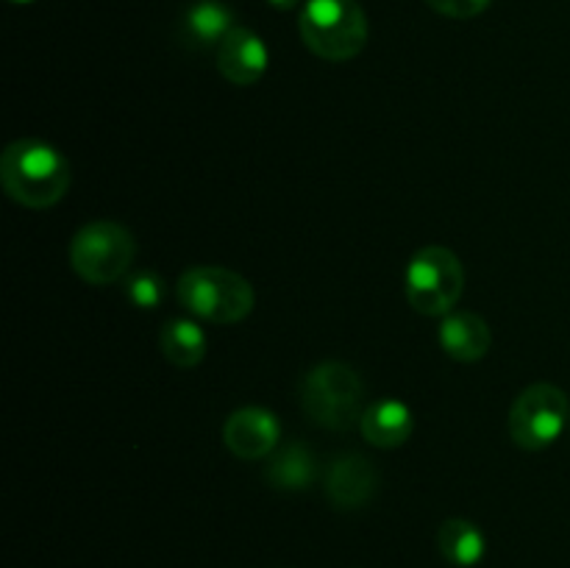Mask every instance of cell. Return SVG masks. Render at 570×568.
Listing matches in <instances>:
<instances>
[{"mask_svg": "<svg viewBox=\"0 0 570 568\" xmlns=\"http://www.w3.org/2000/svg\"><path fill=\"white\" fill-rule=\"evenodd\" d=\"M137 256L134 234L117 221H92L70 243V265L87 284L104 287L128 276Z\"/></svg>", "mask_w": 570, "mask_h": 568, "instance_id": "obj_6", "label": "cell"}, {"mask_svg": "<svg viewBox=\"0 0 570 568\" xmlns=\"http://www.w3.org/2000/svg\"><path fill=\"white\" fill-rule=\"evenodd\" d=\"M267 482L278 490H304L315 482V454L304 443H289L273 454L265 471Z\"/></svg>", "mask_w": 570, "mask_h": 568, "instance_id": "obj_16", "label": "cell"}, {"mask_svg": "<svg viewBox=\"0 0 570 568\" xmlns=\"http://www.w3.org/2000/svg\"><path fill=\"white\" fill-rule=\"evenodd\" d=\"M415 429V415L410 407L399 399H379L365 407L360 421L362 438L376 449H399L410 440Z\"/></svg>", "mask_w": 570, "mask_h": 568, "instance_id": "obj_12", "label": "cell"}, {"mask_svg": "<svg viewBox=\"0 0 570 568\" xmlns=\"http://www.w3.org/2000/svg\"><path fill=\"white\" fill-rule=\"evenodd\" d=\"M438 343L451 360L479 362L488 356L490 345H493V332H490L488 321L476 312L454 310L440 321Z\"/></svg>", "mask_w": 570, "mask_h": 568, "instance_id": "obj_11", "label": "cell"}, {"mask_svg": "<svg viewBox=\"0 0 570 568\" xmlns=\"http://www.w3.org/2000/svg\"><path fill=\"white\" fill-rule=\"evenodd\" d=\"M267 3H271L273 9H278V11H289V9H295L301 0H267Z\"/></svg>", "mask_w": 570, "mask_h": 568, "instance_id": "obj_19", "label": "cell"}, {"mask_svg": "<svg viewBox=\"0 0 570 568\" xmlns=\"http://www.w3.org/2000/svg\"><path fill=\"white\" fill-rule=\"evenodd\" d=\"M362 379L345 362H321L312 368L301 388V404L317 427L345 432L362 421Z\"/></svg>", "mask_w": 570, "mask_h": 568, "instance_id": "obj_5", "label": "cell"}, {"mask_svg": "<svg viewBox=\"0 0 570 568\" xmlns=\"http://www.w3.org/2000/svg\"><path fill=\"white\" fill-rule=\"evenodd\" d=\"M404 290L417 315L445 317L465 293V267L445 245H426L406 265Z\"/></svg>", "mask_w": 570, "mask_h": 568, "instance_id": "obj_4", "label": "cell"}, {"mask_svg": "<svg viewBox=\"0 0 570 568\" xmlns=\"http://www.w3.org/2000/svg\"><path fill=\"white\" fill-rule=\"evenodd\" d=\"M438 546L440 555L456 568L479 566L484 551H488V540H484L482 529L468 521V518H449V521L440 523Z\"/></svg>", "mask_w": 570, "mask_h": 568, "instance_id": "obj_14", "label": "cell"}, {"mask_svg": "<svg viewBox=\"0 0 570 568\" xmlns=\"http://www.w3.org/2000/svg\"><path fill=\"white\" fill-rule=\"evenodd\" d=\"M379 488V471L362 454H343L328 466L326 496L340 510H360Z\"/></svg>", "mask_w": 570, "mask_h": 568, "instance_id": "obj_10", "label": "cell"}, {"mask_svg": "<svg viewBox=\"0 0 570 568\" xmlns=\"http://www.w3.org/2000/svg\"><path fill=\"white\" fill-rule=\"evenodd\" d=\"M14 3H31V0H14Z\"/></svg>", "mask_w": 570, "mask_h": 568, "instance_id": "obj_20", "label": "cell"}, {"mask_svg": "<svg viewBox=\"0 0 570 568\" xmlns=\"http://www.w3.org/2000/svg\"><path fill=\"white\" fill-rule=\"evenodd\" d=\"M493 0H426V6L438 14L451 17V20H471L482 14Z\"/></svg>", "mask_w": 570, "mask_h": 568, "instance_id": "obj_18", "label": "cell"}, {"mask_svg": "<svg viewBox=\"0 0 570 568\" xmlns=\"http://www.w3.org/2000/svg\"><path fill=\"white\" fill-rule=\"evenodd\" d=\"M278 440H282V423L276 412L265 407L234 410L223 423V443L239 460H262L276 451Z\"/></svg>", "mask_w": 570, "mask_h": 568, "instance_id": "obj_8", "label": "cell"}, {"mask_svg": "<svg viewBox=\"0 0 570 568\" xmlns=\"http://www.w3.org/2000/svg\"><path fill=\"white\" fill-rule=\"evenodd\" d=\"M0 184L14 204L50 209L70 189V165L42 139H14L0 156Z\"/></svg>", "mask_w": 570, "mask_h": 568, "instance_id": "obj_1", "label": "cell"}, {"mask_svg": "<svg viewBox=\"0 0 570 568\" xmlns=\"http://www.w3.org/2000/svg\"><path fill=\"white\" fill-rule=\"evenodd\" d=\"M570 418L566 390L557 384H529L510 407V438L523 451H543L560 440Z\"/></svg>", "mask_w": 570, "mask_h": 568, "instance_id": "obj_7", "label": "cell"}, {"mask_svg": "<svg viewBox=\"0 0 570 568\" xmlns=\"http://www.w3.org/2000/svg\"><path fill=\"white\" fill-rule=\"evenodd\" d=\"M126 298L139 310H156L165 301V278L154 271H137L126 278Z\"/></svg>", "mask_w": 570, "mask_h": 568, "instance_id": "obj_17", "label": "cell"}, {"mask_svg": "<svg viewBox=\"0 0 570 568\" xmlns=\"http://www.w3.org/2000/svg\"><path fill=\"white\" fill-rule=\"evenodd\" d=\"M271 65V53L262 37L250 28L234 26L217 48V70L234 87H250L259 81Z\"/></svg>", "mask_w": 570, "mask_h": 568, "instance_id": "obj_9", "label": "cell"}, {"mask_svg": "<svg viewBox=\"0 0 570 568\" xmlns=\"http://www.w3.org/2000/svg\"><path fill=\"white\" fill-rule=\"evenodd\" d=\"M159 349L176 368H195L206 356V334L193 317H173L161 326Z\"/></svg>", "mask_w": 570, "mask_h": 568, "instance_id": "obj_15", "label": "cell"}, {"mask_svg": "<svg viewBox=\"0 0 570 568\" xmlns=\"http://www.w3.org/2000/svg\"><path fill=\"white\" fill-rule=\"evenodd\" d=\"M234 14L220 0H198L187 9L181 22L184 39L195 48H220L223 39L232 33Z\"/></svg>", "mask_w": 570, "mask_h": 568, "instance_id": "obj_13", "label": "cell"}, {"mask_svg": "<svg viewBox=\"0 0 570 568\" xmlns=\"http://www.w3.org/2000/svg\"><path fill=\"white\" fill-rule=\"evenodd\" d=\"M298 31L317 59L348 61L365 50L367 17L356 0H306Z\"/></svg>", "mask_w": 570, "mask_h": 568, "instance_id": "obj_3", "label": "cell"}, {"mask_svg": "<svg viewBox=\"0 0 570 568\" xmlns=\"http://www.w3.org/2000/svg\"><path fill=\"white\" fill-rule=\"evenodd\" d=\"M178 304L206 323H239L254 312L256 293L239 273L220 265H195L178 276Z\"/></svg>", "mask_w": 570, "mask_h": 568, "instance_id": "obj_2", "label": "cell"}]
</instances>
